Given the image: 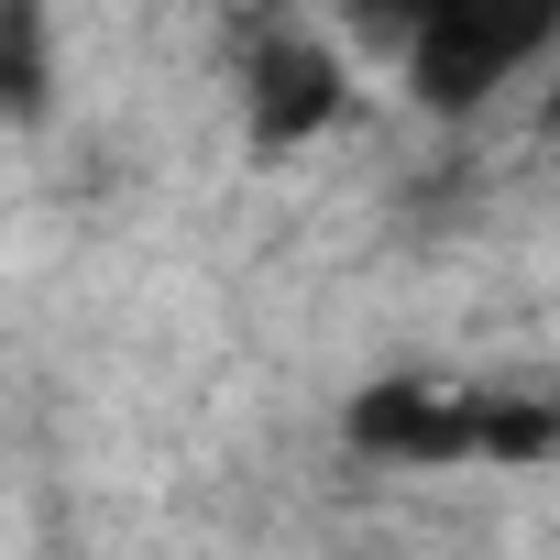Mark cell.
I'll use <instances>...</instances> for the list:
<instances>
[{"mask_svg": "<svg viewBox=\"0 0 560 560\" xmlns=\"http://www.w3.org/2000/svg\"><path fill=\"white\" fill-rule=\"evenodd\" d=\"M352 451L374 462H538L549 451V407L516 396H462V385H363L352 396Z\"/></svg>", "mask_w": 560, "mask_h": 560, "instance_id": "1", "label": "cell"}, {"mask_svg": "<svg viewBox=\"0 0 560 560\" xmlns=\"http://www.w3.org/2000/svg\"><path fill=\"white\" fill-rule=\"evenodd\" d=\"M549 23H560V0H429V23L407 45V89L440 121H462L549 45Z\"/></svg>", "mask_w": 560, "mask_h": 560, "instance_id": "2", "label": "cell"}, {"mask_svg": "<svg viewBox=\"0 0 560 560\" xmlns=\"http://www.w3.org/2000/svg\"><path fill=\"white\" fill-rule=\"evenodd\" d=\"M341 110H352V56L330 34H264L253 45V67H242V132H253V154H298Z\"/></svg>", "mask_w": 560, "mask_h": 560, "instance_id": "3", "label": "cell"}, {"mask_svg": "<svg viewBox=\"0 0 560 560\" xmlns=\"http://www.w3.org/2000/svg\"><path fill=\"white\" fill-rule=\"evenodd\" d=\"M45 110V0H0V121Z\"/></svg>", "mask_w": 560, "mask_h": 560, "instance_id": "4", "label": "cell"}, {"mask_svg": "<svg viewBox=\"0 0 560 560\" xmlns=\"http://www.w3.org/2000/svg\"><path fill=\"white\" fill-rule=\"evenodd\" d=\"M418 23H429V0H341V34H352L363 56H407Z\"/></svg>", "mask_w": 560, "mask_h": 560, "instance_id": "5", "label": "cell"}]
</instances>
